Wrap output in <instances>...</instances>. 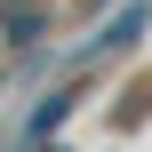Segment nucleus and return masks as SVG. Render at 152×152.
I'll return each instance as SVG.
<instances>
[{
    "instance_id": "1",
    "label": "nucleus",
    "mask_w": 152,
    "mask_h": 152,
    "mask_svg": "<svg viewBox=\"0 0 152 152\" xmlns=\"http://www.w3.org/2000/svg\"><path fill=\"white\" fill-rule=\"evenodd\" d=\"M64 112H72V96H48V104H40V112H32V136H48V128H56V120H64Z\"/></svg>"
}]
</instances>
